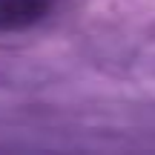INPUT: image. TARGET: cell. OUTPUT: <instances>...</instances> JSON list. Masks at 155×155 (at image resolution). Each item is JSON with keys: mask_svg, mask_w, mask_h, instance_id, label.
I'll use <instances>...</instances> for the list:
<instances>
[{"mask_svg": "<svg viewBox=\"0 0 155 155\" xmlns=\"http://www.w3.org/2000/svg\"><path fill=\"white\" fill-rule=\"evenodd\" d=\"M55 0H0V32H20L49 17Z\"/></svg>", "mask_w": 155, "mask_h": 155, "instance_id": "obj_1", "label": "cell"}]
</instances>
